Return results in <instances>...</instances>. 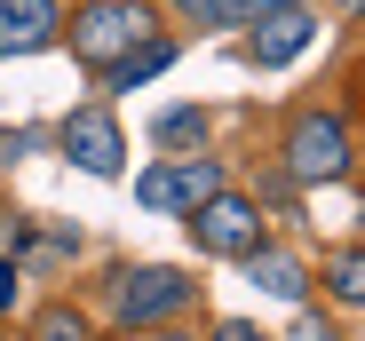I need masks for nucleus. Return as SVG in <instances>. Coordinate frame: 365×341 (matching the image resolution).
Returning <instances> with one entry per match:
<instances>
[{
    "label": "nucleus",
    "mask_w": 365,
    "mask_h": 341,
    "mask_svg": "<svg viewBox=\"0 0 365 341\" xmlns=\"http://www.w3.org/2000/svg\"><path fill=\"white\" fill-rule=\"evenodd\" d=\"M56 143H64V159L80 167V175H119V159H128V143H119V120H111V111H72Z\"/></svg>",
    "instance_id": "obj_6"
},
{
    "label": "nucleus",
    "mask_w": 365,
    "mask_h": 341,
    "mask_svg": "<svg viewBox=\"0 0 365 341\" xmlns=\"http://www.w3.org/2000/svg\"><path fill=\"white\" fill-rule=\"evenodd\" d=\"M310 40H318V16L302 9V0H294V9H270L262 32H255V64H294Z\"/></svg>",
    "instance_id": "obj_7"
},
{
    "label": "nucleus",
    "mask_w": 365,
    "mask_h": 341,
    "mask_svg": "<svg viewBox=\"0 0 365 341\" xmlns=\"http://www.w3.org/2000/svg\"><path fill=\"white\" fill-rule=\"evenodd\" d=\"M286 175H294V183H334V175H349V127L334 120V111L294 120V135H286Z\"/></svg>",
    "instance_id": "obj_3"
},
{
    "label": "nucleus",
    "mask_w": 365,
    "mask_h": 341,
    "mask_svg": "<svg viewBox=\"0 0 365 341\" xmlns=\"http://www.w3.org/2000/svg\"><path fill=\"white\" fill-rule=\"evenodd\" d=\"M222 175H215V159H175V167H151V175L135 183V199L151 214H191L199 199H215Z\"/></svg>",
    "instance_id": "obj_5"
},
{
    "label": "nucleus",
    "mask_w": 365,
    "mask_h": 341,
    "mask_svg": "<svg viewBox=\"0 0 365 341\" xmlns=\"http://www.w3.org/2000/svg\"><path fill=\"white\" fill-rule=\"evenodd\" d=\"M199 135H207V120H199V111H167V120H159V143H167V151H191Z\"/></svg>",
    "instance_id": "obj_13"
},
{
    "label": "nucleus",
    "mask_w": 365,
    "mask_h": 341,
    "mask_svg": "<svg viewBox=\"0 0 365 341\" xmlns=\"http://www.w3.org/2000/svg\"><path fill=\"white\" fill-rule=\"evenodd\" d=\"M167 64H175L167 40H135V48L119 56V64H103V72H111V95H135V80H159Z\"/></svg>",
    "instance_id": "obj_9"
},
{
    "label": "nucleus",
    "mask_w": 365,
    "mask_h": 341,
    "mask_svg": "<svg viewBox=\"0 0 365 341\" xmlns=\"http://www.w3.org/2000/svg\"><path fill=\"white\" fill-rule=\"evenodd\" d=\"M135 40H151V9L143 0H88L72 16V56H88V64H119Z\"/></svg>",
    "instance_id": "obj_1"
},
{
    "label": "nucleus",
    "mask_w": 365,
    "mask_h": 341,
    "mask_svg": "<svg viewBox=\"0 0 365 341\" xmlns=\"http://www.w3.org/2000/svg\"><path fill=\"white\" fill-rule=\"evenodd\" d=\"M16 302V262H0V310Z\"/></svg>",
    "instance_id": "obj_16"
},
{
    "label": "nucleus",
    "mask_w": 365,
    "mask_h": 341,
    "mask_svg": "<svg viewBox=\"0 0 365 341\" xmlns=\"http://www.w3.org/2000/svg\"><path fill=\"white\" fill-rule=\"evenodd\" d=\"M182 310H191V278H182V270L143 262V270L119 278V318H128V325H167V318H182Z\"/></svg>",
    "instance_id": "obj_4"
},
{
    "label": "nucleus",
    "mask_w": 365,
    "mask_h": 341,
    "mask_svg": "<svg viewBox=\"0 0 365 341\" xmlns=\"http://www.w3.org/2000/svg\"><path fill=\"white\" fill-rule=\"evenodd\" d=\"M56 40V9L48 0H0V56H32Z\"/></svg>",
    "instance_id": "obj_8"
},
{
    "label": "nucleus",
    "mask_w": 365,
    "mask_h": 341,
    "mask_svg": "<svg viewBox=\"0 0 365 341\" xmlns=\"http://www.w3.org/2000/svg\"><path fill=\"white\" fill-rule=\"evenodd\" d=\"M32 341H96V333H88V318H80V310H40Z\"/></svg>",
    "instance_id": "obj_12"
},
{
    "label": "nucleus",
    "mask_w": 365,
    "mask_h": 341,
    "mask_svg": "<svg viewBox=\"0 0 365 341\" xmlns=\"http://www.w3.org/2000/svg\"><path fill=\"white\" fill-rule=\"evenodd\" d=\"M247 270H255V286H262V294H278V302H302V294H310V278H302V262H294V254H278V246L247 254Z\"/></svg>",
    "instance_id": "obj_10"
},
{
    "label": "nucleus",
    "mask_w": 365,
    "mask_h": 341,
    "mask_svg": "<svg viewBox=\"0 0 365 341\" xmlns=\"http://www.w3.org/2000/svg\"><path fill=\"white\" fill-rule=\"evenodd\" d=\"M215 341H270V333H255L247 318H230V325H215Z\"/></svg>",
    "instance_id": "obj_15"
},
{
    "label": "nucleus",
    "mask_w": 365,
    "mask_h": 341,
    "mask_svg": "<svg viewBox=\"0 0 365 341\" xmlns=\"http://www.w3.org/2000/svg\"><path fill=\"white\" fill-rule=\"evenodd\" d=\"M191 238H199V254L247 262V254H262V206L238 199V191H215V199L191 206Z\"/></svg>",
    "instance_id": "obj_2"
},
{
    "label": "nucleus",
    "mask_w": 365,
    "mask_h": 341,
    "mask_svg": "<svg viewBox=\"0 0 365 341\" xmlns=\"http://www.w3.org/2000/svg\"><path fill=\"white\" fill-rule=\"evenodd\" d=\"M182 9L207 16V24H238V16H247V0H182Z\"/></svg>",
    "instance_id": "obj_14"
},
{
    "label": "nucleus",
    "mask_w": 365,
    "mask_h": 341,
    "mask_svg": "<svg viewBox=\"0 0 365 341\" xmlns=\"http://www.w3.org/2000/svg\"><path fill=\"white\" fill-rule=\"evenodd\" d=\"M326 286H334L341 302L365 310V254H334V262H326Z\"/></svg>",
    "instance_id": "obj_11"
},
{
    "label": "nucleus",
    "mask_w": 365,
    "mask_h": 341,
    "mask_svg": "<svg viewBox=\"0 0 365 341\" xmlns=\"http://www.w3.org/2000/svg\"><path fill=\"white\" fill-rule=\"evenodd\" d=\"M349 9H357V16H365V0H349Z\"/></svg>",
    "instance_id": "obj_19"
},
{
    "label": "nucleus",
    "mask_w": 365,
    "mask_h": 341,
    "mask_svg": "<svg viewBox=\"0 0 365 341\" xmlns=\"http://www.w3.org/2000/svg\"><path fill=\"white\" fill-rule=\"evenodd\" d=\"M159 341H191V333H159Z\"/></svg>",
    "instance_id": "obj_18"
},
{
    "label": "nucleus",
    "mask_w": 365,
    "mask_h": 341,
    "mask_svg": "<svg viewBox=\"0 0 365 341\" xmlns=\"http://www.w3.org/2000/svg\"><path fill=\"white\" fill-rule=\"evenodd\" d=\"M270 9H294V0H247V16H270Z\"/></svg>",
    "instance_id": "obj_17"
}]
</instances>
